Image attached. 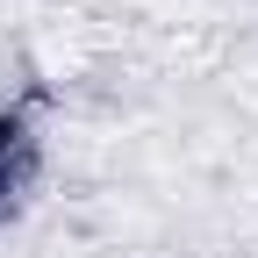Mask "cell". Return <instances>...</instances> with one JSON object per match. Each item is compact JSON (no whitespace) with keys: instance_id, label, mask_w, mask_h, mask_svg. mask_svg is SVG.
Listing matches in <instances>:
<instances>
[{"instance_id":"obj_1","label":"cell","mask_w":258,"mask_h":258,"mask_svg":"<svg viewBox=\"0 0 258 258\" xmlns=\"http://www.w3.org/2000/svg\"><path fill=\"white\" fill-rule=\"evenodd\" d=\"M29 172H36V137H29L22 115H0V215L15 208V194L29 186Z\"/></svg>"}]
</instances>
